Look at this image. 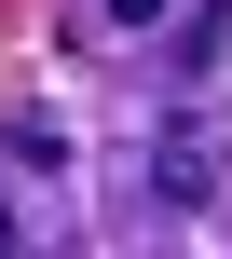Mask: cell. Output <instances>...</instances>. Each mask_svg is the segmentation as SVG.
Segmentation results:
<instances>
[{"label":"cell","instance_id":"cell-1","mask_svg":"<svg viewBox=\"0 0 232 259\" xmlns=\"http://www.w3.org/2000/svg\"><path fill=\"white\" fill-rule=\"evenodd\" d=\"M150 191H164V205H178V219H191V205H205V191H219V150H205V123H191V109H178V123H164V150H150Z\"/></svg>","mask_w":232,"mask_h":259},{"label":"cell","instance_id":"cell-2","mask_svg":"<svg viewBox=\"0 0 232 259\" xmlns=\"http://www.w3.org/2000/svg\"><path fill=\"white\" fill-rule=\"evenodd\" d=\"M219 41H232L219 0H205V14H178V82H205V68H219Z\"/></svg>","mask_w":232,"mask_h":259},{"label":"cell","instance_id":"cell-3","mask_svg":"<svg viewBox=\"0 0 232 259\" xmlns=\"http://www.w3.org/2000/svg\"><path fill=\"white\" fill-rule=\"evenodd\" d=\"M96 14H109V27H164V0H96Z\"/></svg>","mask_w":232,"mask_h":259},{"label":"cell","instance_id":"cell-4","mask_svg":"<svg viewBox=\"0 0 232 259\" xmlns=\"http://www.w3.org/2000/svg\"><path fill=\"white\" fill-rule=\"evenodd\" d=\"M0 232H14V219H0Z\"/></svg>","mask_w":232,"mask_h":259}]
</instances>
